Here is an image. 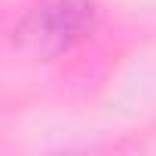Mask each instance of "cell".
<instances>
[{
    "mask_svg": "<svg viewBox=\"0 0 156 156\" xmlns=\"http://www.w3.org/2000/svg\"><path fill=\"white\" fill-rule=\"evenodd\" d=\"M95 25L92 0H37L16 28V46L40 61L70 52Z\"/></svg>",
    "mask_w": 156,
    "mask_h": 156,
    "instance_id": "cell-1",
    "label": "cell"
}]
</instances>
